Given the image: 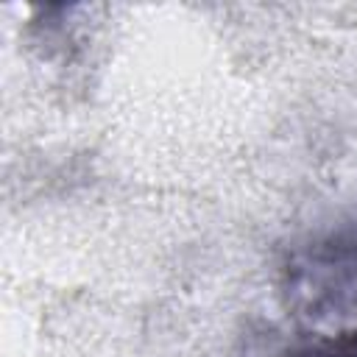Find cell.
<instances>
[{"label": "cell", "mask_w": 357, "mask_h": 357, "mask_svg": "<svg viewBox=\"0 0 357 357\" xmlns=\"http://www.w3.org/2000/svg\"><path fill=\"white\" fill-rule=\"evenodd\" d=\"M293 290L310 315H335L357 304V237L340 234L315 245L296 268Z\"/></svg>", "instance_id": "cell-1"}, {"label": "cell", "mask_w": 357, "mask_h": 357, "mask_svg": "<svg viewBox=\"0 0 357 357\" xmlns=\"http://www.w3.org/2000/svg\"><path fill=\"white\" fill-rule=\"evenodd\" d=\"M287 357H357V329L312 340V343L290 351Z\"/></svg>", "instance_id": "cell-2"}]
</instances>
